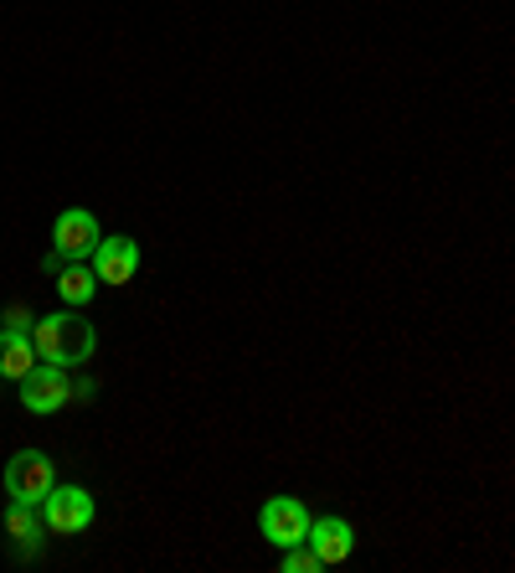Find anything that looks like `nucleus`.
Instances as JSON below:
<instances>
[{"mask_svg":"<svg viewBox=\"0 0 515 573\" xmlns=\"http://www.w3.org/2000/svg\"><path fill=\"white\" fill-rule=\"evenodd\" d=\"M31 347L42 362L58 367H83L99 351V331L78 310H62V316H37L31 320Z\"/></svg>","mask_w":515,"mask_h":573,"instance_id":"nucleus-1","label":"nucleus"},{"mask_svg":"<svg viewBox=\"0 0 515 573\" xmlns=\"http://www.w3.org/2000/svg\"><path fill=\"white\" fill-rule=\"evenodd\" d=\"M58 485V470L42 450H21L6 460V497L11 501H27V507H42L47 491Z\"/></svg>","mask_w":515,"mask_h":573,"instance_id":"nucleus-2","label":"nucleus"},{"mask_svg":"<svg viewBox=\"0 0 515 573\" xmlns=\"http://www.w3.org/2000/svg\"><path fill=\"white\" fill-rule=\"evenodd\" d=\"M68 403H73V378H68V367L37 362L27 378H21V408H27V413H62Z\"/></svg>","mask_w":515,"mask_h":573,"instance_id":"nucleus-3","label":"nucleus"},{"mask_svg":"<svg viewBox=\"0 0 515 573\" xmlns=\"http://www.w3.org/2000/svg\"><path fill=\"white\" fill-rule=\"evenodd\" d=\"M42 516L58 538H78V532L93 528V491H83V485H52L42 501Z\"/></svg>","mask_w":515,"mask_h":573,"instance_id":"nucleus-4","label":"nucleus"},{"mask_svg":"<svg viewBox=\"0 0 515 573\" xmlns=\"http://www.w3.org/2000/svg\"><path fill=\"white\" fill-rule=\"evenodd\" d=\"M99 243H103V227H99V217L83 207H68L58 223H52V254H62L68 264H89Z\"/></svg>","mask_w":515,"mask_h":573,"instance_id":"nucleus-5","label":"nucleus"},{"mask_svg":"<svg viewBox=\"0 0 515 573\" xmlns=\"http://www.w3.org/2000/svg\"><path fill=\"white\" fill-rule=\"evenodd\" d=\"M309 507L299 497H274L264 507V516H258V528H264V538L274 548H295V543H309Z\"/></svg>","mask_w":515,"mask_h":573,"instance_id":"nucleus-6","label":"nucleus"},{"mask_svg":"<svg viewBox=\"0 0 515 573\" xmlns=\"http://www.w3.org/2000/svg\"><path fill=\"white\" fill-rule=\"evenodd\" d=\"M93 274H99V285H109V289H119V285H130L134 274H140V243L134 238H103L99 248H93Z\"/></svg>","mask_w":515,"mask_h":573,"instance_id":"nucleus-7","label":"nucleus"},{"mask_svg":"<svg viewBox=\"0 0 515 573\" xmlns=\"http://www.w3.org/2000/svg\"><path fill=\"white\" fill-rule=\"evenodd\" d=\"M309 548L320 553L325 569H340V563L356 553V532L346 516H315L309 522Z\"/></svg>","mask_w":515,"mask_h":573,"instance_id":"nucleus-8","label":"nucleus"},{"mask_svg":"<svg viewBox=\"0 0 515 573\" xmlns=\"http://www.w3.org/2000/svg\"><path fill=\"white\" fill-rule=\"evenodd\" d=\"M47 532L52 528H47L42 507H27V501H11V507H6V538L21 548V559H37V553H42Z\"/></svg>","mask_w":515,"mask_h":573,"instance_id":"nucleus-9","label":"nucleus"},{"mask_svg":"<svg viewBox=\"0 0 515 573\" xmlns=\"http://www.w3.org/2000/svg\"><path fill=\"white\" fill-rule=\"evenodd\" d=\"M42 362L37 347H31V331H0V378H27L31 367Z\"/></svg>","mask_w":515,"mask_h":573,"instance_id":"nucleus-10","label":"nucleus"},{"mask_svg":"<svg viewBox=\"0 0 515 573\" xmlns=\"http://www.w3.org/2000/svg\"><path fill=\"white\" fill-rule=\"evenodd\" d=\"M58 295H62V305H68V310H83V305L99 295V274H93V264H62Z\"/></svg>","mask_w":515,"mask_h":573,"instance_id":"nucleus-11","label":"nucleus"},{"mask_svg":"<svg viewBox=\"0 0 515 573\" xmlns=\"http://www.w3.org/2000/svg\"><path fill=\"white\" fill-rule=\"evenodd\" d=\"M320 553L309 543H295V548H284V573H320Z\"/></svg>","mask_w":515,"mask_h":573,"instance_id":"nucleus-12","label":"nucleus"},{"mask_svg":"<svg viewBox=\"0 0 515 573\" xmlns=\"http://www.w3.org/2000/svg\"><path fill=\"white\" fill-rule=\"evenodd\" d=\"M6 331H31L27 305H11V310H6Z\"/></svg>","mask_w":515,"mask_h":573,"instance_id":"nucleus-13","label":"nucleus"}]
</instances>
